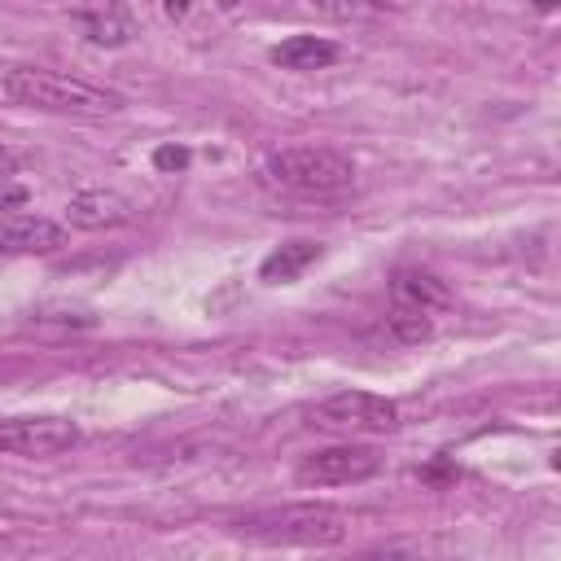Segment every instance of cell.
I'll list each match as a JSON object with an SVG mask.
<instances>
[{
    "label": "cell",
    "instance_id": "cell-1",
    "mask_svg": "<svg viewBox=\"0 0 561 561\" xmlns=\"http://www.w3.org/2000/svg\"><path fill=\"white\" fill-rule=\"evenodd\" d=\"M4 96L13 105H31V110H48V114H75V118H105L123 110V96L88 83V79H70L57 70H31V66H13L4 75Z\"/></svg>",
    "mask_w": 561,
    "mask_h": 561
},
{
    "label": "cell",
    "instance_id": "cell-2",
    "mask_svg": "<svg viewBox=\"0 0 561 561\" xmlns=\"http://www.w3.org/2000/svg\"><path fill=\"white\" fill-rule=\"evenodd\" d=\"M263 184L289 197H342L355 184V162L337 149L324 145H298V149H280L263 162Z\"/></svg>",
    "mask_w": 561,
    "mask_h": 561
},
{
    "label": "cell",
    "instance_id": "cell-3",
    "mask_svg": "<svg viewBox=\"0 0 561 561\" xmlns=\"http://www.w3.org/2000/svg\"><path fill=\"white\" fill-rule=\"evenodd\" d=\"M245 535L263 539V543H302V548H329V543H342L346 539V513L333 508V504H316V500H302V504H280V508H263V513H250L237 522Z\"/></svg>",
    "mask_w": 561,
    "mask_h": 561
},
{
    "label": "cell",
    "instance_id": "cell-4",
    "mask_svg": "<svg viewBox=\"0 0 561 561\" xmlns=\"http://www.w3.org/2000/svg\"><path fill=\"white\" fill-rule=\"evenodd\" d=\"M451 289L425 272V267H399L394 280H390V311H386V324L399 342H425L438 320L451 311Z\"/></svg>",
    "mask_w": 561,
    "mask_h": 561
},
{
    "label": "cell",
    "instance_id": "cell-5",
    "mask_svg": "<svg viewBox=\"0 0 561 561\" xmlns=\"http://www.w3.org/2000/svg\"><path fill=\"white\" fill-rule=\"evenodd\" d=\"M311 425L329 434H390L399 430V403L373 390H337L311 408Z\"/></svg>",
    "mask_w": 561,
    "mask_h": 561
},
{
    "label": "cell",
    "instance_id": "cell-6",
    "mask_svg": "<svg viewBox=\"0 0 561 561\" xmlns=\"http://www.w3.org/2000/svg\"><path fill=\"white\" fill-rule=\"evenodd\" d=\"M79 443V425L66 416H4L0 421V456L44 460L61 456Z\"/></svg>",
    "mask_w": 561,
    "mask_h": 561
},
{
    "label": "cell",
    "instance_id": "cell-7",
    "mask_svg": "<svg viewBox=\"0 0 561 561\" xmlns=\"http://www.w3.org/2000/svg\"><path fill=\"white\" fill-rule=\"evenodd\" d=\"M381 469V456L373 447H355V443H342V447H324V451H311L298 460L294 478L302 486H351V482H364Z\"/></svg>",
    "mask_w": 561,
    "mask_h": 561
},
{
    "label": "cell",
    "instance_id": "cell-8",
    "mask_svg": "<svg viewBox=\"0 0 561 561\" xmlns=\"http://www.w3.org/2000/svg\"><path fill=\"white\" fill-rule=\"evenodd\" d=\"M66 245V228L44 215H0V254H53Z\"/></svg>",
    "mask_w": 561,
    "mask_h": 561
},
{
    "label": "cell",
    "instance_id": "cell-9",
    "mask_svg": "<svg viewBox=\"0 0 561 561\" xmlns=\"http://www.w3.org/2000/svg\"><path fill=\"white\" fill-rule=\"evenodd\" d=\"M136 215V206L123 197V193H114V188H83V193H75L70 202H66V219L75 224V228H88V232H96V228H118V224H127Z\"/></svg>",
    "mask_w": 561,
    "mask_h": 561
},
{
    "label": "cell",
    "instance_id": "cell-10",
    "mask_svg": "<svg viewBox=\"0 0 561 561\" xmlns=\"http://www.w3.org/2000/svg\"><path fill=\"white\" fill-rule=\"evenodd\" d=\"M272 61L285 70H324L337 61V44H329L320 35H289L272 48Z\"/></svg>",
    "mask_w": 561,
    "mask_h": 561
},
{
    "label": "cell",
    "instance_id": "cell-11",
    "mask_svg": "<svg viewBox=\"0 0 561 561\" xmlns=\"http://www.w3.org/2000/svg\"><path fill=\"white\" fill-rule=\"evenodd\" d=\"M79 31L92 39V44H101V48H123L136 31H131V18L118 9V4H110V0H101L96 9H83L79 13Z\"/></svg>",
    "mask_w": 561,
    "mask_h": 561
},
{
    "label": "cell",
    "instance_id": "cell-12",
    "mask_svg": "<svg viewBox=\"0 0 561 561\" xmlns=\"http://www.w3.org/2000/svg\"><path fill=\"white\" fill-rule=\"evenodd\" d=\"M316 259H320V245H316V241H285V245H276V250L263 259L259 276H263L267 285H285V280H298Z\"/></svg>",
    "mask_w": 561,
    "mask_h": 561
},
{
    "label": "cell",
    "instance_id": "cell-13",
    "mask_svg": "<svg viewBox=\"0 0 561 561\" xmlns=\"http://www.w3.org/2000/svg\"><path fill=\"white\" fill-rule=\"evenodd\" d=\"M324 18L333 22H368V18H386V13H403L412 0H311Z\"/></svg>",
    "mask_w": 561,
    "mask_h": 561
},
{
    "label": "cell",
    "instance_id": "cell-14",
    "mask_svg": "<svg viewBox=\"0 0 561 561\" xmlns=\"http://www.w3.org/2000/svg\"><path fill=\"white\" fill-rule=\"evenodd\" d=\"M153 167H158V171H180V167H188V149H180V145H162V149L153 153Z\"/></svg>",
    "mask_w": 561,
    "mask_h": 561
},
{
    "label": "cell",
    "instance_id": "cell-15",
    "mask_svg": "<svg viewBox=\"0 0 561 561\" xmlns=\"http://www.w3.org/2000/svg\"><path fill=\"white\" fill-rule=\"evenodd\" d=\"M18 167H22V162H18V153L0 140V180H13V175H18Z\"/></svg>",
    "mask_w": 561,
    "mask_h": 561
},
{
    "label": "cell",
    "instance_id": "cell-16",
    "mask_svg": "<svg viewBox=\"0 0 561 561\" xmlns=\"http://www.w3.org/2000/svg\"><path fill=\"white\" fill-rule=\"evenodd\" d=\"M158 4H162L171 18H184V13H188V0H158Z\"/></svg>",
    "mask_w": 561,
    "mask_h": 561
},
{
    "label": "cell",
    "instance_id": "cell-17",
    "mask_svg": "<svg viewBox=\"0 0 561 561\" xmlns=\"http://www.w3.org/2000/svg\"><path fill=\"white\" fill-rule=\"evenodd\" d=\"M535 4H539V9H557V0H535Z\"/></svg>",
    "mask_w": 561,
    "mask_h": 561
},
{
    "label": "cell",
    "instance_id": "cell-18",
    "mask_svg": "<svg viewBox=\"0 0 561 561\" xmlns=\"http://www.w3.org/2000/svg\"><path fill=\"white\" fill-rule=\"evenodd\" d=\"M219 4H237V0H219Z\"/></svg>",
    "mask_w": 561,
    "mask_h": 561
}]
</instances>
